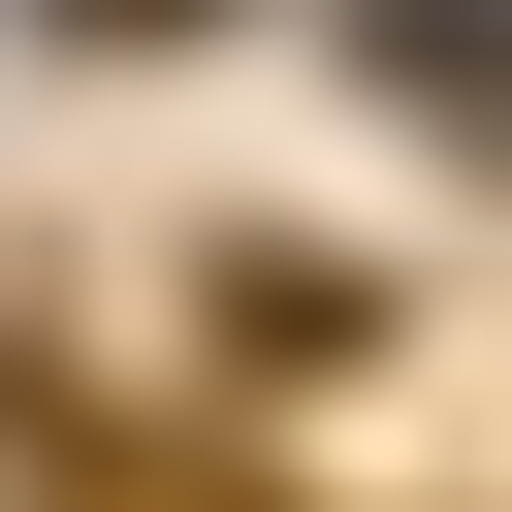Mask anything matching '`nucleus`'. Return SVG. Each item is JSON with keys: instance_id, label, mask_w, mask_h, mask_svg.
<instances>
[{"instance_id": "f03ea898", "label": "nucleus", "mask_w": 512, "mask_h": 512, "mask_svg": "<svg viewBox=\"0 0 512 512\" xmlns=\"http://www.w3.org/2000/svg\"><path fill=\"white\" fill-rule=\"evenodd\" d=\"M64 32H224V0H64Z\"/></svg>"}, {"instance_id": "f257e3e1", "label": "nucleus", "mask_w": 512, "mask_h": 512, "mask_svg": "<svg viewBox=\"0 0 512 512\" xmlns=\"http://www.w3.org/2000/svg\"><path fill=\"white\" fill-rule=\"evenodd\" d=\"M384 96L416 128H512V0H384Z\"/></svg>"}]
</instances>
